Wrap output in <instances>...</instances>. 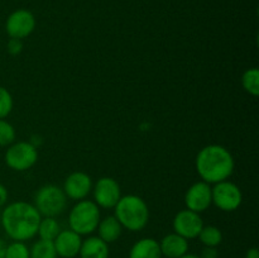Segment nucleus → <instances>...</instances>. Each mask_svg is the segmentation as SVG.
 I'll list each match as a JSON object with an SVG mask.
<instances>
[{
    "label": "nucleus",
    "mask_w": 259,
    "mask_h": 258,
    "mask_svg": "<svg viewBox=\"0 0 259 258\" xmlns=\"http://www.w3.org/2000/svg\"><path fill=\"white\" fill-rule=\"evenodd\" d=\"M13 96L5 88L0 86V119H5L13 110Z\"/></svg>",
    "instance_id": "b1692460"
},
{
    "label": "nucleus",
    "mask_w": 259,
    "mask_h": 258,
    "mask_svg": "<svg viewBox=\"0 0 259 258\" xmlns=\"http://www.w3.org/2000/svg\"><path fill=\"white\" fill-rule=\"evenodd\" d=\"M186 209L195 212H204L211 206V186L204 181H197L187 189L185 194Z\"/></svg>",
    "instance_id": "9b49d317"
},
{
    "label": "nucleus",
    "mask_w": 259,
    "mask_h": 258,
    "mask_svg": "<svg viewBox=\"0 0 259 258\" xmlns=\"http://www.w3.org/2000/svg\"><path fill=\"white\" fill-rule=\"evenodd\" d=\"M172 227H174V232L184 237L185 239H195V238L199 237L200 232L204 227V220L199 212L184 209L180 210L175 215Z\"/></svg>",
    "instance_id": "9d476101"
},
{
    "label": "nucleus",
    "mask_w": 259,
    "mask_h": 258,
    "mask_svg": "<svg viewBox=\"0 0 259 258\" xmlns=\"http://www.w3.org/2000/svg\"><path fill=\"white\" fill-rule=\"evenodd\" d=\"M162 257L180 258L189 252V240L176 233L164 235L159 242Z\"/></svg>",
    "instance_id": "4468645a"
},
{
    "label": "nucleus",
    "mask_w": 259,
    "mask_h": 258,
    "mask_svg": "<svg viewBox=\"0 0 259 258\" xmlns=\"http://www.w3.org/2000/svg\"><path fill=\"white\" fill-rule=\"evenodd\" d=\"M242 86L249 95H259V70L257 67L248 68L243 72Z\"/></svg>",
    "instance_id": "412c9836"
},
{
    "label": "nucleus",
    "mask_w": 259,
    "mask_h": 258,
    "mask_svg": "<svg viewBox=\"0 0 259 258\" xmlns=\"http://www.w3.org/2000/svg\"><path fill=\"white\" fill-rule=\"evenodd\" d=\"M96 230H98V237L110 244L120 238L121 233H123V227L114 215H108V217L100 219Z\"/></svg>",
    "instance_id": "f3484780"
},
{
    "label": "nucleus",
    "mask_w": 259,
    "mask_h": 258,
    "mask_svg": "<svg viewBox=\"0 0 259 258\" xmlns=\"http://www.w3.org/2000/svg\"><path fill=\"white\" fill-rule=\"evenodd\" d=\"M219 257V252H218L217 247H204L200 258H218Z\"/></svg>",
    "instance_id": "a878e982"
},
{
    "label": "nucleus",
    "mask_w": 259,
    "mask_h": 258,
    "mask_svg": "<svg viewBox=\"0 0 259 258\" xmlns=\"http://www.w3.org/2000/svg\"><path fill=\"white\" fill-rule=\"evenodd\" d=\"M35 28V18L30 10L17 9L7 18L5 22V30L10 38H23L29 37Z\"/></svg>",
    "instance_id": "1a4fd4ad"
},
{
    "label": "nucleus",
    "mask_w": 259,
    "mask_h": 258,
    "mask_svg": "<svg viewBox=\"0 0 259 258\" xmlns=\"http://www.w3.org/2000/svg\"><path fill=\"white\" fill-rule=\"evenodd\" d=\"M42 215L33 204L15 201L2 212V225L8 237L17 242H27L37 235Z\"/></svg>",
    "instance_id": "f257e3e1"
},
{
    "label": "nucleus",
    "mask_w": 259,
    "mask_h": 258,
    "mask_svg": "<svg viewBox=\"0 0 259 258\" xmlns=\"http://www.w3.org/2000/svg\"><path fill=\"white\" fill-rule=\"evenodd\" d=\"M15 136L17 133L14 126L5 119H0V147H7L14 143Z\"/></svg>",
    "instance_id": "5701e85b"
},
{
    "label": "nucleus",
    "mask_w": 259,
    "mask_h": 258,
    "mask_svg": "<svg viewBox=\"0 0 259 258\" xmlns=\"http://www.w3.org/2000/svg\"><path fill=\"white\" fill-rule=\"evenodd\" d=\"M35 209L42 217L56 218L62 214L67 206V196L62 187L48 184L39 187L34 195Z\"/></svg>",
    "instance_id": "39448f33"
},
{
    "label": "nucleus",
    "mask_w": 259,
    "mask_h": 258,
    "mask_svg": "<svg viewBox=\"0 0 259 258\" xmlns=\"http://www.w3.org/2000/svg\"><path fill=\"white\" fill-rule=\"evenodd\" d=\"M94 202L103 209H114L121 197L120 185L113 177H100L93 186Z\"/></svg>",
    "instance_id": "6e6552de"
},
{
    "label": "nucleus",
    "mask_w": 259,
    "mask_h": 258,
    "mask_svg": "<svg viewBox=\"0 0 259 258\" xmlns=\"http://www.w3.org/2000/svg\"><path fill=\"white\" fill-rule=\"evenodd\" d=\"M82 237L71 229L61 230L53 240V245L61 258H75L80 253Z\"/></svg>",
    "instance_id": "ddd939ff"
},
{
    "label": "nucleus",
    "mask_w": 259,
    "mask_h": 258,
    "mask_svg": "<svg viewBox=\"0 0 259 258\" xmlns=\"http://www.w3.org/2000/svg\"><path fill=\"white\" fill-rule=\"evenodd\" d=\"M211 197L212 204L219 210L227 212L238 210L243 202L242 190L229 180L215 184L214 187H211Z\"/></svg>",
    "instance_id": "0eeeda50"
},
{
    "label": "nucleus",
    "mask_w": 259,
    "mask_h": 258,
    "mask_svg": "<svg viewBox=\"0 0 259 258\" xmlns=\"http://www.w3.org/2000/svg\"><path fill=\"white\" fill-rule=\"evenodd\" d=\"M180 258H200V255L194 254V253H189V252H187L186 254H184V255H182V257H180Z\"/></svg>",
    "instance_id": "c756f323"
},
{
    "label": "nucleus",
    "mask_w": 259,
    "mask_h": 258,
    "mask_svg": "<svg viewBox=\"0 0 259 258\" xmlns=\"http://www.w3.org/2000/svg\"><path fill=\"white\" fill-rule=\"evenodd\" d=\"M60 232H61L60 223L56 220V218L42 217V219H40L39 222V225H38V232H37L39 239L51 240V242H53Z\"/></svg>",
    "instance_id": "a211bd4d"
},
{
    "label": "nucleus",
    "mask_w": 259,
    "mask_h": 258,
    "mask_svg": "<svg viewBox=\"0 0 259 258\" xmlns=\"http://www.w3.org/2000/svg\"><path fill=\"white\" fill-rule=\"evenodd\" d=\"M30 258H57V252L55 249L53 242L39 239L33 243L29 248Z\"/></svg>",
    "instance_id": "aec40b11"
},
{
    "label": "nucleus",
    "mask_w": 259,
    "mask_h": 258,
    "mask_svg": "<svg viewBox=\"0 0 259 258\" xmlns=\"http://www.w3.org/2000/svg\"><path fill=\"white\" fill-rule=\"evenodd\" d=\"M93 179L86 172L75 171L66 177L62 190L67 199L80 201L89 196L93 191Z\"/></svg>",
    "instance_id": "f8f14e48"
},
{
    "label": "nucleus",
    "mask_w": 259,
    "mask_h": 258,
    "mask_svg": "<svg viewBox=\"0 0 259 258\" xmlns=\"http://www.w3.org/2000/svg\"><path fill=\"white\" fill-rule=\"evenodd\" d=\"M101 219L100 207L91 200H80L76 202L68 214L70 229L82 235H91L96 232Z\"/></svg>",
    "instance_id": "20e7f679"
},
{
    "label": "nucleus",
    "mask_w": 259,
    "mask_h": 258,
    "mask_svg": "<svg viewBox=\"0 0 259 258\" xmlns=\"http://www.w3.org/2000/svg\"><path fill=\"white\" fill-rule=\"evenodd\" d=\"M244 258H259L258 248H255V247L249 248V249L247 250V253H245V257Z\"/></svg>",
    "instance_id": "cd10ccee"
},
{
    "label": "nucleus",
    "mask_w": 259,
    "mask_h": 258,
    "mask_svg": "<svg viewBox=\"0 0 259 258\" xmlns=\"http://www.w3.org/2000/svg\"><path fill=\"white\" fill-rule=\"evenodd\" d=\"M78 255L81 258H109V244L98 235H90L82 239Z\"/></svg>",
    "instance_id": "2eb2a0df"
},
{
    "label": "nucleus",
    "mask_w": 259,
    "mask_h": 258,
    "mask_svg": "<svg viewBox=\"0 0 259 258\" xmlns=\"http://www.w3.org/2000/svg\"><path fill=\"white\" fill-rule=\"evenodd\" d=\"M8 197H9V194H8L7 187L3 184H0V207L4 206L8 201Z\"/></svg>",
    "instance_id": "bb28decb"
},
{
    "label": "nucleus",
    "mask_w": 259,
    "mask_h": 258,
    "mask_svg": "<svg viewBox=\"0 0 259 258\" xmlns=\"http://www.w3.org/2000/svg\"><path fill=\"white\" fill-rule=\"evenodd\" d=\"M4 258H30L29 248L25 242H12L5 248Z\"/></svg>",
    "instance_id": "4be33fe9"
},
{
    "label": "nucleus",
    "mask_w": 259,
    "mask_h": 258,
    "mask_svg": "<svg viewBox=\"0 0 259 258\" xmlns=\"http://www.w3.org/2000/svg\"><path fill=\"white\" fill-rule=\"evenodd\" d=\"M200 242L205 245V247H217L222 244L223 242V233L215 225H204L200 232L199 237Z\"/></svg>",
    "instance_id": "6ab92c4d"
},
{
    "label": "nucleus",
    "mask_w": 259,
    "mask_h": 258,
    "mask_svg": "<svg viewBox=\"0 0 259 258\" xmlns=\"http://www.w3.org/2000/svg\"><path fill=\"white\" fill-rule=\"evenodd\" d=\"M129 258H162L158 240L153 238H142L132 245Z\"/></svg>",
    "instance_id": "dca6fc26"
},
{
    "label": "nucleus",
    "mask_w": 259,
    "mask_h": 258,
    "mask_svg": "<svg viewBox=\"0 0 259 258\" xmlns=\"http://www.w3.org/2000/svg\"><path fill=\"white\" fill-rule=\"evenodd\" d=\"M114 217L123 229L141 232L149 222L148 205L138 195H124L114 207Z\"/></svg>",
    "instance_id": "7ed1b4c3"
},
{
    "label": "nucleus",
    "mask_w": 259,
    "mask_h": 258,
    "mask_svg": "<svg viewBox=\"0 0 259 258\" xmlns=\"http://www.w3.org/2000/svg\"><path fill=\"white\" fill-rule=\"evenodd\" d=\"M195 164L201 181L209 185L229 179L235 167L233 154L220 144H209L200 149Z\"/></svg>",
    "instance_id": "f03ea898"
},
{
    "label": "nucleus",
    "mask_w": 259,
    "mask_h": 258,
    "mask_svg": "<svg viewBox=\"0 0 259 258\" xmlns=\"http://www.w3.org/2000/svg\"><path fill=\"white\" fill-rule=\"evenodd\" d=\"M5 163L9 168L22 172L32 168L38 159L37 147L30 142H17L8 146L5 152Z\"/></svg>",
    "instance_id": "423d86ee"
},
{
    "label": "nucleus",
    "mask_w": 259,
    "mask_h": 258,
    "mask_svg": "<svg viewBox=\"0 0 259 258\" xmlns=\"http://www.w3.org/2000/svg\"><path fill=\"white\" fill-rule=\"evenodd\" d=\"M7 50H8V52H9L12 56L20 55V53H22V51H23L22 39H18V38H10V39L8 40Z\"/></svg>",
    "instance_id": "393cba45"
},
{
    "label": "nucleus",
    "mask_w": 259,
    "mask_h": 258,
    "mask_svg": "<svg viewBox=\"0 0 259 258\" xmlns=\"http://www.w3.org/2000/svg\"><path fill=\"white\" fill-rule=\"evenodd\" d=\"M5 248H7V244L4 243V240L0 239V258H4Z\"/></svg>",
    "instance_id": "c85d7f7f"
}]
</instances>
